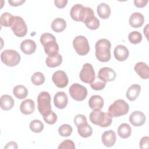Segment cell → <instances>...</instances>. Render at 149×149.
Returning a JSON list of instances; mask_svg holds the SVG:
<instances>
[{
	"instance_id": "cell-10",
	"label": "cell",
	"mask_w": 149,
	"mask_h": 149,
	"mask_svg": "<svg viewBox=\"0 0 149 149\" xmlns=\"http://www.w3.org/2000/svg\"><path fill=\"white\" fill-rule=\"evenodd\" d=\"M71 97L77 101L84 100L87 95V90L83 86L78 83L73 84L69 89Z\"/></svg>"
},
{
	"instance_id": "cell-34",
	"label": "cell",
	"mask_w": 149,
	"mask_h": 149,
	"mask_svg": "<svg viewBox=\"0 0 149 149\" xmlns=\"http://www.w3.org/2000/svg\"><path fill=\"white\" fill-rule=\"evenodd\" d=\"M106 83L107 82L102 80L98 76H97L95 77L94 80L90 84L92 89L98 91L104 89L106 86Z\"/></svg>"
},
{
	"instance_id": "cell-2",
	"label": "cell",
	"mask_w": 149,
	"mask_h": 149,
	"mask_svg": "<svg viewBox=\"0 0 149 149\" xmlns=\"http://www.w3.org/2000/svg\"><path fill=\"white\" fill-rule=\"evenodd\" d=\"M111 42L105 38H102L97 41L95 45V56L101 62H106L110 60L111 55L110 49Z\"/></svg>"
},
{
	"instance_id": "cell-33",
	"label": "cell",
	"mask_w": 149,
	"mask_h": 149,
	"mask_svg": "<svg viewBox=\"0 0 149 149\" xmlns=\"http://www.w3.org/2000/svg\"><path fill=\"white\" fill-rule=\"evenodd\" d=\"M30 129L34 133H40L44 129V124L40 120H33L30 123Z\"/></svg>"
},
{
	"instance_id": "cell-26",
	"label": "cell",
	"mask_w": 149,
	"mask_h": 149,
	"mask_svg": "<svg viewBox=\"0 0 149 149\" xmlns=\"http://www.w3.org/2000/svg\"><path fill=\"white\" fill-rule=\"evenodd\" d=\"M15 101L13 98L8 94H4L1 97V107L3 110L9 111L14 106Z\"/></svg>"
},
{
	"instance_id": "cell-7",
	"label": "cell",
	"mask_w": 149,
	"mask_h": 149,
	"mask_svg": "<svg viewBox=\"0 0 149 149\" xmlns=\"http://www.w3.org/2000/svg\"><path fill=\"white\" fill-rule=\"evenodd\" d=\"M38 109L43 116L51 111V95L46 91L41 92L37 97Z\"/></svg>"
},
{
	"instance_id": "cell-16",
	"label": "cell",
	"mask_w": 149,
	"mask_h": 149,
	"mask_svg": "<svg viewBox=\"0 0 149 149\" xmlns=\"http://www.w3.org/2000/svg\"><path fill=\"white\" fill-rule=\"evenodd\" d=\"M116 140V134L112 130L104 132L101 136V140L103 144L108 147H112L115 144Z\"/></svg>"
},
{
	"instance_id": "cell-13",
	"label": "cell",
	"mask_w": 149,
	"mask_h": 149,
	"mask_svg": "<svg viewBox=\"0 0 149 149\" xmlns=\"http://www.w3.org/2000/svg\"><path fill=\"white\" fill-rule=\"evenodd\" d=\"M116 74L115 72L112 68L104 67L100 69L97 76L102 80L108 82L114 80L116 78Z\"/></svg>"
},
{
	"instance_id": "cell-3",
	"label": "cell",
	"mask_w": 149,
	"mask_h": 149,
	"mask_svg": "<svg viewBox=\"0 0 149 149\" xmlns=\"http://www.w3.org/2000/svg\"><path fill=\"white\" fill-rule=\"evenodd\" d=\"M41 44L44 46V51L48 55L58 53L59 46L54 35L49 33H43L40 37Z\"/></svg>"
},
{
	"instance_id": "cell-15",
	"label": "cell",
	"mask_w": 149,
	"mask_h": 149,
	"mask_svg": "<svg viewBox=\"0 0 149 149\" xmlns=\"http://www.w3.org/2000/svg\"><path fill=\"white\" fill-rule=\"evenodd\" d=\"M55 106L59 109L65 108L68 102V98L66 94L63 91H59L55 94L54 98Z\"/></svg>"
},
{
	"instance_id": "cell-37",
	"label": "cell",
	"mask_w": 149,
	"mask_h": 149,
	"mask_svg": "<svg viewBox=\"0 0 149 149\" xmlns=\"http://www.w3.org/2000/svg\"><path fill=\"white\" fill-rule=\"evenodd\" d=\"M42 116H43V119H44V121L49 125H53L57 120L56 115L52 111H51L50 112L45 114Z\"/></svg>"
},
{
	"instance_id": "cell-39",
	"label": "cell",
	"mask_w": 149,
	"mask_h": 149,
	"mask_svg": "<svg viewBox=\"0 0 149 149\" xmlns=\"http://www.w3.org/2000/svg\"><path fill=\"white\" fill-rule=\"evenodd\" d=\"M59 149H74L75 148V145L73 141L67 139L62 141L59 146L58 147Z\"/></svg>"
},
{
	"instance_id": "cell-35",
	"label": "cell",
	"mask_w": 149,
	"mask_h": 149,
	"mask_svg": "<svg viewBox=\"0 0 149 149\" xmlns=\"http://www.w3.org/2000/svg\"><path fill=\"white\" fill-rule=\"evenodd\" d=\"M128 39L129 41L133 44H137L142 40V35L137 31H133L129 34Z\"/></svg>"
},
{
	"instance_id": "cell-9",
	"label": "cell",
	"mask_w": 149,
	"mask_h": 149,
	"mask_svg": "<svg viewBox=\"0 0 149 149\" xmlns=\"http://www.w3.org/2000/svg\"><path fill=\"white\" fill-rule=\"evenodd\" d=\"M11 29L14 34L19 37H24L27 32V27L24 20L22 17L18 16H14Z\"/></svg>"
},
{
	"instance_id": "cell-38",
	"label": "cell",
	"mask_w": 149,
	"mask_h": 149,
	"mask_svg": "<svg viewBox=\"0 0 149 149\" xmlns=\"http://www.w3.org/2000/svg\"><path fill=\"white\" fill-rule=\"evenodd\" d=\"M85 24L90 30H96L99 28L100 23L99 20L95 16L93 19L85 23Z\"/></svg>"
},
{
	"instance_id": "cell-32",
	"label": "cell",
	"mask_w": 149,
	"mask_h": 149,
	"mask_svg": "<svg viewBox=\"0 0 149 149\" xmlns=\"http://www.w3.org/2000/svg\"><path fill=\"white\" fill-rule=\"evenodd\" d=\"M31 82L36 86H40L45 81V77L43 73L40 72H35L31 77Z\"/></svg>"
},
{
	"instance_id": "cell-21",
	"label": "cell",
	"mask_w": 149,
	"mask_h": 149,
	"mask_svg": "<svg viewBox=\"0 0 149 149\" xmlns=\"http://www.w3.org/2000/svg\"><path fill=\"white\" fill-rule=\"evenodd\" d=\"M144 22V16L139 12L133 13L129 18V24L134 28L141 27Z\"/></svg>"
},
{
	"instance_id": "cell-8",
	"label": "cell",
	"mask_w": 149,
	"mask_h": 149,
	"mask_svg": "<svg viewBox=\"0 0 149 149\" xmlns=\"http://www.w3.org/2000/svg\"><path fill=\"white\" fill-rule=\"evenodd\" d=\"M73 45L76 52L80 55H85L90 51V45L88 40L83 36L76 37L73 41Z\"/></svg>"
},
{
	"instance_id": "cell-6",
	"label": "cell",
	"mask_w": 149,
	"mask_h": 149,
	"mask_svg": "<svg viewBox=\"0 0 149 149\" xmlns=\"http://www.w3.org/2000/svg\"><path fill=\"white\" fill-rule=\"evenodd\" d=\"M2 62L8 66L12 67L17 65L20 61V54L13 49H6L1 54Z\"/></svg>"
},
{
	"instance_id": "cell-5",
	"label": "cell",
	"mask_w": 149,
	"mask_h": 149,
	"mask_svg": "<svg viewBox=\"0 0 149 149\" xmlns=\"http://www.w3.org/2000/svg\"><path fill=\"white\" fill-rule=\"evenodd\" d=\"M129 106L123 100L115 101L108 108V113L112 117H119L128 113Z\"/></svg>"
},
{
	"instance_id": "cell-1",
	"label": "cell",
	"mask_w": 149,
	"mask_h": 149,
	"mask_svg": "<svg viewBox=\"0 0 149 149\" xmlns=\"http://www.w3.org/2000/svg\"><path fill=\"white\" fill-rule=\"evenodd\" d=\"M70 14L73 20L84 23L88 22L95 17L94 11L91 8L84 7L79 3L75 4L72 6Z\"/></svg>"
},
{
	"instance_id": "cell-24",
	"label": "cell",
	"mask_w": 149,
	"mask_h": 149,
	"mask_svg": "<svg viewBox=\"0 0 149 149\" xmlns=\"http://www.w3.org/2000/svg\"><path fill=\"white\" fill-rule=\"evenodd\" d=\"M97 11L98 16L102 19H108L111 13V10L109 6L106 3H100L97 8Z\"/></svg>"
},
{
	"instance_id": "cell-22",
	"label": "cell",
	"mask_w": 149,
	"mask_h": 149,
	"mask_svg": "<svg viewBox=\"0 0 149 149\" xmlns=\"http://www.w3.org/2000/svg\"><path fill=\"white\" fill-rule=\"evenodd\" d=\"M88 105L93 110L101 109L104 106V100L99 95H94L90 98Z\"/></svg>"
},
{
	"instance_id": "cell-20",
	"label": "cell",
	"mask_w": 149,
	"mask_h": 149,
	"mask_svg": "<svg viewBox=\"0 0 149 149\" xmlns=\"http://www.w3.org/2000/svg\"><path fill=\"white\" fill-rule=\"evenodd\" d=\"M20 112L24 115H30L35 110V104L33 100L27 99L22 102L20 106Z\"/></svg>"
},
{
	"instance_id": "cell-18",
	"label": "cell",
	"mask_w": 149,
	"mask_h": 149,
	"mask_svg": "<svg viewBox=\"0 0 149 149\" xmlns=\"http://www.w3.org/2000/svg\"><path fill=\"white\" fill-rule=\"evenodd\" d=\"M134 69L137 74L143 79H147L149 77V68L148 65L143 62H137Z\"/></svg>"
},
{
	"instance_id": "cell-31",
	"label": "cell",
	"mask_w": 149,
	"mask_h": 149,
	"mask_svg": "<svg viewBox=\"0 0 149 149\" xmlns=\"http://www.w3.org/2000/svg\"><path fill=\"white\" fill-rule=\"evenodd\" d=\"M14 20V16L10 13H3L0 17V23L4 27H11Z\"/></svg>"
},
{
	"instance_id": "cell-12",
	"label": "cell",
	"mask_w": 149,
	"mask_h": 149,
	"mask_svg": "<svg viewBox=\"0 0 149 149\" xmlns=\"http://www.w3.org/2000/svg\"><path fill=\"white\" fill-rule=\"evenodd\" d=\"M52 81L59 88H64L67 86L69 79L66 73L63 70H58L54 73L52 77Z\"/></svg>"
},
{
	"instance_id": "cell-28",
	"label": "cell",
	"mask_w": 149,
	"mask_h": 149,
	"mask_svg": "<svg viewBox=\"0 0 149 149\" xmlns=\"http://www.w3.org/2000/svg\"><path fill=\"white\" fill-rule=\"evenodd\" d=\"M132 128L130 126L126 123L121 124L118 128V134L122 139H127L131 135Z\"/></svg>"
},
{
	"instance_id": "cell-4",
	"label": "cell",
	"mask_w": 149,
	"mask_h": 149,
	"mask_svg": "<svg viewBox=\"0 0 149 149\" xmlns=\"http://www.w3.org/2000/svg\"><path fill=\"white\" fill-rule=\"evenodd\" d=\"M89 118L92 123L102 127L109 126L112 122V116L108 113L102 112L101 109L93 110L90 113Z\"/></svg>"
},
{
	"instance_id": "cell-43",
	"label": "cell",
	"mask_w": 149,
	"mask_h": 149,
	"mask_svg": "<svg viewBox=\"0 0 149 149\" xmlns=\"http://www.w3.org/2000/svg\"><path fill=\"white\" fill-rule=\"evenodd\" d=\"M148 3L147 0H134V3L137 8H143Z\"/></svg>"
},
{
	"instance_id": "cell-11",
	"label": "cell",
	"mask_w": 149,
	"mask_h": 149,
	"mask_svg": "<svg viewBox=\"0 0 149 149\" xmlns=\"http://www.w3.org/2000/svg\"><path fill=\"white\" fill-rule=\"evenodd\" d=\"M79 76L83 82L89 84L92 83L95 78V73L92 65L89 63L84 64L80 72Z\"/></svg>"
},
{
	"instance_id": "cell-41",
	"label": "cell",
	"mask_w": 149,
	"mask_h": 149,
	"mask_svg": "<svg viewBox=\"0 0 149 149\" xmlns=\"http://www.w3.org/2000/svg\"><path fill=\"white\" fill-rule=\"evenodd\" d=\"M140 147L141 149L149 148V137L148 136H144L141 139L140 141Z\"/></svg>"
},
{
	"instance_id": "cell-14",
	"label": "cell",
	"mask_w": 149,
	"mask_h": 149,
	"mask_svg": "<svg viewBox=\"0 0 149 149\" xmlns=\"http://www.w3.org/2000/svg\"><path fill=\"white\" fill-rule=\"evenodd\" d=\"M129 122L134 126H141L146 122V116L141 111H134L129 116Z\"/></svg>"
},
{
	"instance_id": "cell-36",
	"label": "cell",
	"mask_w": 149,
	"mask_h": 149,
	"mask_svg": "<svg viewBox=\"0 0 149 149\" xmlns=\"http://www.w3.org/2000/svg\"><path fill=\"white\" fill-rule=\"evenodd\" d=\"M73 131L72 126L68 124H63L58 129L59 134L62 137L69 136Z\"/></svg>"
},
{
	"instance_id": "cell-25",
	"label": "cell",
	"mask_w": 149,
	"mask_h": 149,
	"mask_svg": "<svg viewBox=\"0 0 149 149\" xmlns=\"http://www.w3.org/2000/svg\"><path fill=\"white\" fill-rule=\"evenodd\" d=\"M141 91V86L139 84H133L129 87L126 91L127 98L131 101H134L138 97Z\"/></svg>"
},
{
	"instance_id": "cell-42",
	"label": "cell",
	"mask_w": 149,
	"mask_h": 149,
	"mask_svg": "<svg viewBox=\"0 0 149 149\" xmlns=\"http://www.w3.org/2000/svg\"><path fill=\"white\" fill-rule=\"evenodd\" d=\"M55 6L58 8H63L67 4L68 1L67 0H55L54 1Z\"/></svg>"
},
{
	"instance_id": "cell-19",
	"label": "cell",
	"mask_w": 149,
	"mask_h": 149,
	"mask_svg": "<svg viewBox=\"0 0 149 149\" xmlns=\"http://www.w3.org/2000/svg\"><path fill=\"white\" fill-rule=\"evenodd\" d=\"M20 48L23 53L27 55H31L36 49V42L30 39L23 41L20 44Z\"/></svg>"
},
{
	"instance_id": "cell-27",
	"label": "cell",
	"mask_w": 149,
	"mask_h": 149,
	"mask_svg": "<svg viewBox=\"0 0 149 149\" xmlns=\"http://www.w3.org/2000/svg\"><path fill=\"white\" fill-rule=\"evenodd\" d=\"M66 27V21L61 17L55 19L51 23L52 29L56 33L63 31Z\"/></svg>"
},
{
	"instance_id": "cell-29",
	"label": "cell",
	"mask_w": 149,
	"mask_h": 149,
	"mask_svg": "<svg viewBox=\"0 0 149 149\" xmlns=\"http://www.w3.org/2000/svg\"><path fill=\"white\" fill-rule=\"evenodd\" d=\"M77 132L81 137L87 138L91 136L93 133V129L90 125L86 123L77 126Z\"/></svg>"
},
{
	"instance_id": "cell-23",
	"label": "cell",
	"mask_w": 149,
	"mask_h": 149,
	"mask_svg": "<svg viewBox=\"0 0 149 149\" xmlns=\"http://www.w3.org/2000/svg\"><path fill=\"white\" fill-rule=\"evenodd\" d=\"M62 62V57L59 53L48 55L47 58L45 63L46 65L49 68H55L61 65Z\"/></svg>"
},
{
	"instance_id": "cell-44",
	"label": "cell",
	"mask_w": 149,
	"mask_h": 149,
	"mask_svg": "<svg viewBox=\"0 0 149 149\" xmlns=\"http://www.w3.org/2000/svg\"><path fill=\"white\" fill-rule=\"evenodd\" d=\"M8 2L12 6H20V5H22L23 3H24L25 1H23V0H19V1L9 0Z\"/></svg>"
},
{
	"instance_id": "cell-40",
	"label": "cell",
	"mask_w": 149,
	"mask_h": 149,
	"mask_svg": "<svg viewBox=\"0 0 149 149\" xmlns=\"http://www.w3.org/2000/svg\"><path fill=\"white\" fill-rule=\"evenodd\" d=\"M74 123L77 127L84 123H87L86 117L84 115L78 114L74 118Z\"/></svg>"
},
{
	"instance_id": "cell-45",
	"label": "cell",
	"mask_w": 149,
	"mask_h": 149,
	"mask_svg": "<svg viewBox=\"0 0 149 149\" xmlns=\"http://www.w3.org/2000/svg\"><path fill=\"white\" fill-rule=\"evenodd\" d=\"M4 148H17V145L16 142L10 141L5 146Z\"/></svg>"
},
{
	"instance_id": "cell-17",
	"label": "cell",
	"mask_w": 149,
	"mask_h": 149,
	"mask_svg": "<svg viewBox=\"0 0 149 149\" xmlns=\"http://www.w3.org/2000/svg\"><path fill=\"white\" fill-rule=\"evenodd\" d=\"M114 56L118 61H124L129 56V52L128 49L123 45H117L113 51Z\"/></svg>"
},
{
	"instance_id": "cell-30",
	"label": "cell",
	"mask_w": 149,
	"mask_h": 149,
	"mask_svg": "<svg viewBox=\"0 0 149 149\" xmlns=\"http://www.w3.org/2000/svg\"><path fill=\"white\" fill-rule=\"evenodd\" d=\"M13 93L18 99L25 98L28 94V90L23 85H17L13 89Z\"/></svg>"
}]
</instances>
